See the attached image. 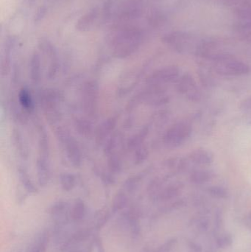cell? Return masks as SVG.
I'll return each mask as SVG.
<instances>
[{
  "instance_id": "obj_1",
  "label": "cell",
  "mask_w": 251,
  "mask_h": 252,
  "mask_svg": "<svg viewBox=\"0 0 251 252\" xmlns=\"http://www.w3.org/2000/svg\"><path fill=\"white\" fill-rule=\"evenodd\" d=\"M143 32L134 25H117L109 38V44L116 57L124 59L134 54L141 45Z\"/></svg>"
},
{
  "instance_id": "obj_2",
  "label": "cell",
  "mask_w": 251,
  "mask_h": 252,
  "mask_svg": "<svg viewBox=\"0 0 251 252\" xmlns=\"http://www.w3.org/2000/svg\"><path fill=\"white\" fill-rule=\"evenodd\" d=\"M193 127L188 123H177L168 129L164 142L168 148H176L184 144L191 136Z\"/></svg>"
},
{
  "instance_id": "obj_3",
  "label": "cell",
  "mask_w": 251,
  "mask_h": 252,
  "mask_svg": "<svg viewBox=\"0 0 251 252\" xmlns=\"http://www.w3.org/2000/svg\"><path fill=\"white\" fill-rule=\"evenodd\" d=\"M216 62L215 69L221 75L240 76L246 75L250 71L249 66L246 63L228 56L217 58Z\"/></svg>"
},
{
  "instance_id": "obj_4",
  "label": "cell",
  "mask_w": 251,
  "mask_h": 252,
  "mask_svg": "<svg viewBox=\"0 0 251 252\" xmlns=\"http://www.w3.org/2000/svg\"><path fill=\"white\" fill-rule=\"evenodd\" d=\"M57 139L63 144L66 155L70 162L75 167L81 164V153L76 141L69 134V132L63 128L57 131Z\"/></svg>"
},
{
  "instance_id": "obj_5",
  "label": "cell",
  "mask_w": 251,
  "mask_h": 252,
  "mask_svg": "<svg viewBox=\"0 0 251 252\" xmlns=\"http://www.w3.org/2000/svg\"><path fill=\"white\" fill-rule=\"evenodd\" d=\"M177 90L191 101L198 102L201 100L200 90L197 87L194 78L190 74H186L178 79Z\"/></svg>"
},
{
  "instance_id": "obj_6",
  "label": "cell",
  "mask_w": 251,
  "mask_h": 252,
  "mask_svg": "<svg viewBox=\"0 0 251 252\" xmlns=\"http://www.w3.org/2000/svg\"><path fill=\"white\" fill-rule=\"evenodd\" d=\"M180 70L175 66H166L153 72L147 82L150 86H159L173 82L179 78Z\"/></svg>"
},
{
  "instance_id": "obj_7",
  "label": "cell",
  "mask_w": 251,
  "mask_h": 252,
  "mask_svg": "<svg viewBox=\"0 0 251 252\" xmlns=\"http://www.w3.org/2000/svg\"><path fill=\"white\" fill-rule=\"evenodd\" d=\"M97 99V87L94 82H87L83 90V103L87 114L92 116L95 114Z\"/></svg>"
},
{
  "instance_id": "obj_8",
  "label": "cell",
  "mask_w": 251,
  "mask_h": 252,
  "mask_svg": "<svg viewBox=\"0 0 251 252\" xmlns=\"http://www.w3.org/2000/svg\"><path fill=\"white\" fill-rule=\"evenodd\" d=\"M39 48L41 51L48 56L50 59V66H49V76L54 78L57 73L58 62H57V53L56 48L51 42L47 38H41L39 41Z\"/></svg>"
},
{
  "instance_id": "obj_9",
  "label": "cell",
  "mask_w": 251,
  "mask_h": 252,
  "mask_svg": "<svg viewBox=\"0 0 251 252\" xmlns=\"http://www.w3.org/2000/svg\"><path fill=\"white\" fill-rule=\"evenodd\" d=\"M98 9L95 7L83 15L77 22L75 26L77 31L80 32H86L89 31L98 19Z\"/></svg>"
},
{
  "instance_id": "obj_10",
  "label": "cell",
  "mask_w": 251,
  "mask_h": 252,
  "mask_svg": "<svg viewBox=\"0 0 251 252\" xmlns=\"http://www.w3.org/2000/svg\"><path fill=\"white\" fill-rule=\"evenodd\" d=\"M189 158L197 165H209L214 160L212 153L205 149L194 150L190 153Z\"/></svg>"
},
{
  "instance_id": "obj_11",
  "label": "cell",
  "mask_w": 251,
  "mask_h": 252,
  "mask_svg": "<svg viewBox=\"0 0 251 252\" xmlns=\"http://www.w3.org/2000/svg\"><path fill=\"white\" fill-rule=\"evenodd\" d=\"M37 173L40 185H46L50 178V167L47 157H40L37 162Z\"/></svg>"
},
{
  "instance_id": "obj_12",
  "label": "cell",
  "mask_w": 251,
  "mask_h": 252,
  "mask_svg": "<svg viewBox=\"0 0 251 252\" xmlns=\"http://www.w3.org/2000/svg\"><path fill=\"white\" fill-rule=\"evenodd\" d=\"M30 77L32 82L37 84L41 78V58L37 52H34L30 59Z\"/></svg>"
},
{
  "instance_id": "obj_13",
  "label": "cell",
  "mask_w": 251,
  "mask_h": 252,
  "mask_svg": "<svg viewBox=\"0 0 251 252\" xmlns=\"http://www.w3.org/2000/svg\"><path fill=\"white\" fill-rule=\"evenodd\" d=\"M116 121L115 118H112L104 123L97 130V142L102 143L105 140L108 135L113 130L116 126Z\"/></svg>"
},
{
  "instance_id": "obj_14",
  "label": "cell",
  "mask_w": 251,
  "mask_h": 252,
  "mask_svg": "<svg viewBox=\"0 0 251 252\" xmlns=\"http://www.w3.org/2000/svg\"><path fill=\"white\" fill-rule=\"evenodd\" d=\"M214 176H215V174L213 172L209 171V170H195L191 173L190 179L192 183L201 185V184L209 182L211 179H213Z\"/></svg>"
},
{
  "instance_id": "obj_15",
  "label": "cell",
  "mask_w": 251,
  "mask_h": 252,
  "mask_svg": "<svg viewBox=\"0 0 251 252\" xmlns=\"http://www.w3.org/2000/svg\"><path fill=\"white\" fill-rule=\"evenodd\" d=\"M75 127L80 134L88 136L92 131V126L86 120L83 118H77L75 121Z\"/></svg>"
},
{
  "instance_id": "obj_16",
  "label": "cell",
  "mask_w": 251,
  "mask_h": 252,
  "mask_svg": "<svg viewBox=\"0 0 251 252\" xmlns=\"http://www.w3.org/2000/svg\"><path fill=\"white\" fill-rule=\"evenodd\" d=\"M19 103L23 109L28 111H31L33 109V101H32V97L30 93L28 90L23 89L21 90L19 96Z\"/></svg>"
},
{
  "instance_id": "obj_17",
  "label": "cell",
  "mask_w": 251,
  "mask_h": 252,
  "mask_svg": "<svg viewBox=\"0 0 251 252\" xmlns=\"http://www.w3.org/2000/svg\"><path fill=\"white\" fill-rule=\"evenodd\" d=\"M147 134V129H144L141 130L139 133L137 134L134 135V136L131 138L128 141V148L133 149V148H138L139 145L142 143L143 141L145 139L146 136Z\"/></svg>"
},
{
  "instance_id": "obj_18",
  "label": "cell",
  "mask_w": 251,
  "mask_h": 252,
  "mask_svg": "<svg viewBox=\"0 0 251 252\" xmlns=\"http://www.w3.org/2000/svg\"><path fill=\"white\" fill-rule=\"evenodd\" d=\"M75 176L69 173H64L60 176V183L63 189L66 190H70L75 186Z\"/></svg>"
},
{
  "instance_id": "obj_19",
  "label": "cell",
  "mask_w": 251,
  "mask_h": 252,
  "mask_svg": "<svg viewBox=\"0 0 251 252\" xmlns=\"http://www.w3.org/2000/svg\"><path fill=\"white\" fill-rule=\"evenodd\" d=\"M148 157V151L145 147H139L138 149L136 150L134 161L137 164H140L147 159Z\"/></svg>"
},
{
  "instance_id": "obj_20",
  "label": "cell",
  "mask_w": 251,
  "mask_h": 252,
  "mask_svg": "<svg viewBox=\"0 0 251 252\" xmlns=\"http://www.w3.org/2000/svg\"><path fill=\"white\" fill-rule=\"evenodd\" d=\"M109 166L113 173H119L122 169V162H121L119 157L112 155L111 158H109Z\"/></svg>"
},
{
  "instance_id": "obj_21",
  "label": "cell",
  "mask_w": 251,
  "mask_h": 252,
  "mask_svg": "<svg viewBox=\"0 0 251 252\" xmlns=\"http://www.w3.org/2000/svg\"><path fill=\"white\" fill-rule=\"evenodd\" d=\"M19 174L20 180L22 181V183L25 185L26 188H29V189L34 188L33 185H32V182H31L30 179H29V175L28 174V173H27L25 169H19Z\"/></svg>"
},
{
  "instance_id": "obj_22",
  "label": "cell",
  "mask_w": 251,
  "mask_h": 252,
  "mask_svg": "<svg viewBox=\"0 0 251 252\" xmlns=\"http://www.w3.org/2000/svg\"><path fill=\"white\" fill-rule=\"evenodd\" d=\"M47 8L45 6H41L37 9L35 15H34L33 21L35 23H38V22L42 21L45 17L47 14Z\"/></svg>"
},
{
  "instance_id": "obj_23",
  "label": "cell",
  "mask_w": 251,
  "mask_h": 252,
  "mask_svg": "<svg viewBox=\"0 0 251 252\" xmlns=\"http://www.w3.org/2000/svg\"><path fill=\"white\" fill-rule=\"evenodd\" d=\"M240 109L246 112H251V97L242 102L240 104Z\"/></svg>"
},
{
  "instance_id": "obj_24",
  "label": "cell",
  "mask_w": 251,
  "mask_h": 252,
  "mask_svg": "<svg viewBox=\"0 0 251 252\" xmlns=\"http://www.w3.org/2000/svg\"><path fill=\"white\" fill-rule=\"evenodd\" d=\"M210 191L215 195H219L221 196H223L225 194V189L223 188H219V187H214V188H211Z\"/></svg>"
}]
</instances>
